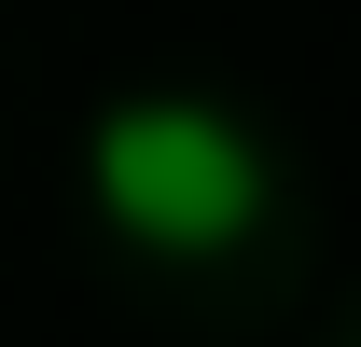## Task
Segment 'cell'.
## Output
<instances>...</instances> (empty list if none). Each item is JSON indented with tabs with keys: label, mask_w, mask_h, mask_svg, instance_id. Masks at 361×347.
<instances>
[{
	"label": "cell",
	"mask_w": 361,
	"mask_h": 347,
	"mask_svg": "<svg viewBox=\"0 0 361 347\" xmlns=\"http://www.w3.org/2000/svg\"><path fill=\"white\" fill-rule=\"evenodd\" d=\"M278 167L223 97H111L84 126V209L153 264H223L264 222Z\"/></svg>",
	"instance_id": "cell-1"
}]
</instances>
